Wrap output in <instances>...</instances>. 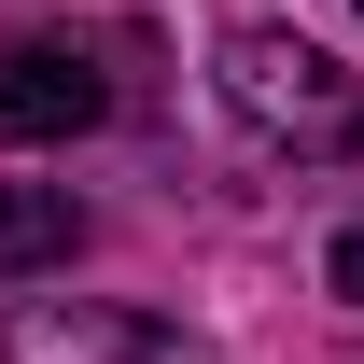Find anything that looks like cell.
Returning <instances> with one entry per match:
<instances>
[{
    "label": "cell",
    "instance_id": "1",
    "mask_svg": "<svg viewBox=\"0 0 364 364\" xmlns=\"http://www.w3.org/2000/svg\"><path fill=\"white\" fill-rule=\"evenodd\" d=\"M210 85H225L267 140H322V154H336V140L364 127V112H350V85H336V56H322V43H294V28H225V70H210Z\"/></svg>",
    "mask_w": 364,
    "mask_h": 364
},
{
    "label": "cell",
    "instance_id": "2",
    "mask_svg": "<svg viewBox=\"0 0 364 364\" xmlns=\"http://www.w3.org/2000/svg\"><path fill=\"white\" fill-rule=\"evenodd\" d=\"M112 112V70L85 43H56V28H14L0 43V140H70Z\"/></svg>",
    "mask_w": 364,
    "mask_h": 364
},
{
    "label": "cell",
    "instance_id": "3",
    "mask_svg": "<svg viewBox=\"0 0 364 364\" xmlns=\"http://www.w3.org/2000/svg\"><path fill=\"white\" fill-rule=\"evenodd\" d=\"M0 364H196L168 322L140 309H85V294H28V309L0 322Z\"/></svg>",
    "mask_w": 364,
    "mask_h": 364
},
{
    "label": "cell",
    "instance_id": "4",
    "mask_svg": "<svg viewBox=\"0 0 364 364\" xmlns=\"http://www.w3.org/2000/svg\"><path fill=\"white\" fill-rule=\"evenodd\" d=\"M70 252H85V196L70 182H0V280L70 267Z\"/></svg>",
    "mask_w": 364,
    "mask_h": 364
},
{
    "label": "cell",
    "instance_id": "5",
    "mask_svg": "<svg viewBox=\"0 0 364 364\" xmlns=\"http://www.w3.org/2000/svg\"><path fill=\"white\" fill-rule=\"evenodd\" d=\"M322 280H336V294L364 309V225H336V252H322Z\"/></svg>",
    "mask_w": 364,
    "mask_h": 364
}]
</instances>
